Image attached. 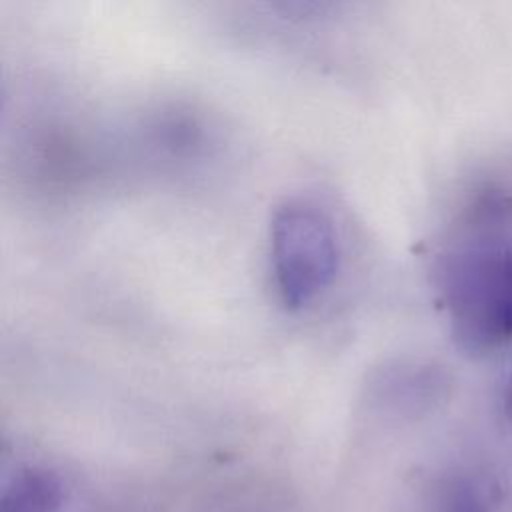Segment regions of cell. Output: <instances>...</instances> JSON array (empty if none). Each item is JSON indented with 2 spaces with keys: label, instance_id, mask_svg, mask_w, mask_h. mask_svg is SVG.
Masks as SVG:
<instances>
[{
  "label": "cell",
  "instance_id": "2",
  "mask_svg": "<svg viewBox=\"0 0 512 512\" xmlns=\"http://www.w3.org/2000/svg\"><path fill=\"white\" fill-rule=\"evenodd\" d=\"M270 258L278 294L302 308L322 294L338 268V238L330 216L306 200L284 202L270 224Z\"/></svg>",
  "mask_w": 512,
  "mask_h": 512
},
{
  "label": "cell",
  "instance_id": "1",
  "mask_svg": "<svg viewBox=\"0 0 512 512\" xmlns=\"http://www.w3.org/2000/svg\"><path fill=\"white\" fill-rule=\"evenodd\" d=\"M452 334L466 350L484 352L512 340V250L456 254L444 270Z\"/></svg>",
  "mask_w": 512,
  "mask_h": 512
},
{
  "label": "cell",
  "instance_id": "4",
  "mask_svg": "<svg viewBox=\"0 0 512 512\" xmlns=\"http://www.w3.org/2000/svg\"><path fill=\"white\" fill-rule=\"evenodd\" d=\"M508 404H510V410H512V382H510V390H508Z\"/></svg>",
  "mask_w": 512,
  "mask_h": 512
},
{
  "label": "cell",
  "instance_id": "3",
  "mask_svg": "<svg viewBox=\"0 0 512 512\" xmlns=\"http://www.w3.org/2000/svg\"><path fill=\"white\" fill-rule=\"evenodd\" d=\"M68 490L64 478L42 464H20L0 486V512H60Z\"/></svg>",
  "mask_w": 512,
  "mask_h": 512
}]
</instances>
